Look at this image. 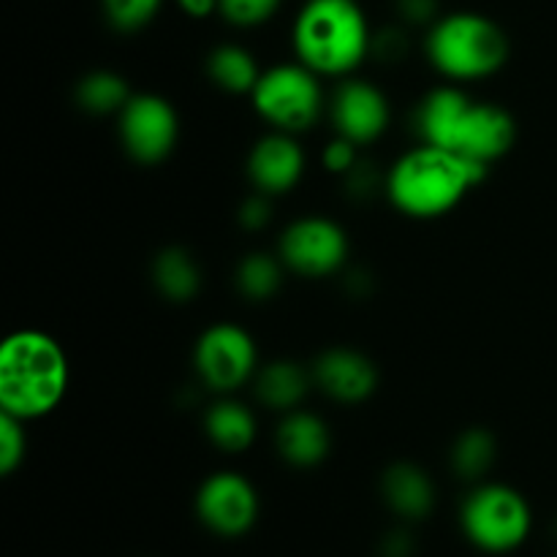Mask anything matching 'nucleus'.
<instances>
[{"instance_id": "obj_1", "label": "nucleus", "mask_w": 557, "mask_h": 557, "mask_svg": "<svg viewBox=\"0 0 557 557\" xmlns=\"http://www.w3.org/2000/svg\"><path fill=\"white\" fill-rule=\"evenodd\" d=\"M417 131L424 145L487 166L504 158L517 141V123L504 107L473 101L457 87H438L419 103Z\"/></svg>"}, {"instance_id": "obj_29", "label": "nucleus", "mask_w": 557, "mask_h": 557, "mask_svg": "<svg viewBox=\"0 0 557 557\" xmlns=\"http://www.w3.org/2000/svg\"><path fill=\"white\" fill-rule=\"evenodd\" d=\"M397 14L408 25H435L438 16V0H397Z\"/></svg>"}, {"instance_id": "obj_4", "label": "nucleus", "mask_w": 557, "mask_h": 557, "mask_svg": "<svg viewBox=\"0 0 557 557\" xmlns=\"http://www.w3.org/2000/svg\"><path fill=\"white\" fill-rule=\"evenodd\" d=\"M373 33L357 0H308L294 22L299 63L315 74L343 76L370 52Z\"/></svg>"}, {"instance_id": "obj_32", "label": "nucleus", "mask_w": 557, "mask_h": 557, "mask_svg": "<svg viewBox=\"0 0 557 557\" xmlns=\"http://www.w3.org/2000/svg\"><path fill=\"white\" fill-rule=\"evenodd\" d=\"M177 3H180V9H183L188 16L205 20V16H210L212 11H218L221 0H177Z\"/></svg>"}, {"instance_id": "obj_7", "label": "nucleus", "mask_w": 557, "mask_h": 557, "mask_svg": "<svg viewBox=\"0 0 557 557\" xmlns=\"http://www.w3.org/2000/svg\"><path fill=\"white\" fill-rule=\"evenodd\" d=\"M253 107L270 125L283 134H297L315 125L324 109V96L308 65H275L264 71L253 87Z\"/></svg>"}, {"instance_id": "obj_28", "label": "nucleus", "mask_w": 557, "mask_h": 557, "mask_svg": "<svg viewBox=\"0 0 557 557\" xmlns=\"http://www.w3.org/2000/svg\"><path fill=\"white\" fill-rule=\"evenodd\" d=\"M359 163L357 158V145L343 136H337L330 147L324 150V166L335 174H348Z\"/></svg>"}, {"instance_id": "obj_19", "label": "nucleus", "mask_w": 557, "mask_h": 557, "mask_svg": "<svg viewBox=\"0 0 557 557\" xmlns=\"http://www.w3.org/2000/svg\"><path fill=\"white\" fill-rule=\"evenodd\" d=\"M152 281L172 302H188L201 288V270L183 248H166L152 261Z\"/></svg>"}, {"instance_id": "obj_2", "label": "nucleus", "mask_w": 557, "mask_h": 557, "mask_svg": "<svg viewBox=\"0 0 557 557\" xmlns=\"http://www.w3.org/2000/svg\"><path fill=\"white\" fill-rule=\"evenodd\" d=\"M69 386V359L44 332H14L0 348V406L5 413L38 419L52 411Z\"/></svg>"}, {"instance_id": "obj_21", "label": "nucleus", "mask_w": 557, "mask_h": 557, "mask_svg": "<svg viewBox=\"0 0 557 557\" xmlns=\"http://www.w3.org/2000/svg\"><path fill=\"white\" fill-rule=\"evenodd\" d=\"M131 98L128 82L114 71H92L76 85V103L90 114L123 112Z\"/></svg>"}, {"instance_id": "obj_6", "label": "nucleus", "mask_w": 557, "mask_h": 557, "mask_svg": "<svg viewBox=\"0 0 557 557\" xmlns=\"http://www.w3.org/2000/svg\"><path fill=\"white\" fill-rule=\"evenodd\" d=\"M460 525L468 542L476 549L490 555H506L528 542L533 515L528 500L515 487L482 484L462 500Z\"/></svg>"}, {"instance_id": "obj_16", "label": "nucleus", "mask_w": 557, "mask_h": 557, "mask_svg": "<svg viewBox=\"0 0 557 557\" xmlns=\"http://www.w3.org/2000/svg\"><path fill=\"white\" fill-rule=\"evenodd\" d=\"M277 451L297 468H313L330 455V428L308 411H288L277 428Z\"/></svg>"}, {"instance_id": "obj_9", "label": "nucleus", "mask_w": 557, "mask_h": 557, "mask_svg": "<svg viewBox=\"0 0 557 557\" xmlns=\"http://www.w3.org/2000/svg\"><path fill=\"white\" fill-rule=\"evenodd\" d=\"M180 120L172 103L161 96H134L120 112V139L131 158L139 163H158L174 150Z\"/></svg>"}, {"instance_id": "obj_31", "label": "nucleus", "mask_w": 557, "mask_h": 557, "mask_svg": "<svg viewBox=\"0 0 557 557\" xmlns=\"http://www.w3.org/2000/svg\"><path fill=\"white\" fill-rule=\"evenodd\" d=\"M413 549H417V544H413V539L408 536L406 531H392L389 536H384V542H381L379 555L381 557H413Z\"/></svg>"}, {"instance_id": "obj_8", "label": "nucleus", "mask_w": 557, "mask_h": 557, "mask_svg": "<svg viewBox=\"0 0 557 557\" xmlns=\"http://www.w3.org/2000/svg\"><path fill=\"white\" fill-rule=\"evenodd\" d=\"M196 515L215 536H245L259 520V495L239 473H212L196 495Z\"/></svg>"}, {"instance_id": "obj_30", "label": "nucleus", "mask_w": 557, "mask_h": 557, "mask_svg": "<svg viewBox=\"0 0 557 557\" xmlns=\"http://www.w3.org/2000/svg\"><path fill=\"white\" fill-rule=\"evenodd\" d=\"M270 215L272 212H270V201H267V194L250 196V199L239 207V223H243L245 228H250V232L264 228L267 223H270Z\"/></svg>"}, {"instance_id": "obj_10", "label": "nucleus", "mask_w": 557, "mask_h": 557, "mask_svg": "<svg viewBox=\"0 0 557 557\" xmlns=\"http://www.w3.org/2000/svg\"><path fill=\"white\" fill-rule=\"evenodd\" d=\"M281 256L288 270H294L297 275H332L346 264V232L326 218H302V221L292 223L283 234Z\"/></svg>"}, {"instance_id": "obj_13", "label": "nucleus", "mask_w": 557, "mask_h": 557, "mask_svg": "<svg viewBox=\"0 0 557 557\" xmlns=\"http://www.w3.org/2000/svg\"><path fill=\"white\" fill-rule=\"evenodd\" d=\"M302 172V147L292 139V134H283V131L256 141L248 158V174L261 194H286L299 183Z\"/></svg>"}, {"instance_id": "obj_22", "label": "nucleus", "mask_w": 557, "mask_h": 557, "mask_svg": "<svg viewBox=\"0 0 557 557\" xmlns=\"http://www.w3.org/2000/svg\"><path fill=\"white\" fill-rule=\"evenodd\" d=\"M283 286V270L270 253H250L237 267V288L253 302L272 299Z\"/></svg>"}, {"instance_id": "obj_20", "label": "nucleus", "mask_w": 557, "mask_h": 557, "mask_svg": "<svg viewBox=\"0 0 557 557\" xmlns=\"http://www.w3.org/2000/svg\"><path fill=\"white\" fill-rule=\"evenodd\" d=\"M207 74L218 87L228 92H253L261 79L256 58L237 44H223V47L212 49L207 58Z\"/></svg>"}, {"instance_id": "obj_27", "label": "nucleus", "mask_w": 557, "mask_h": 557, "mask_svg": "<svg viewBox=\"0 0 557 557\" xmlns=\"http://www.w3.org/2000/svg\"><path fill=\"white\" fill-rule=\"evenodd\" d=\"M370 52H373L375 58L386 60V63H397V60L406 58L408 52L406 30H400V27H384V30L373 36Z\"/></svg>"}, {"instance_id": "obj_26", "label": "nucleus", "mask_w": 557, "mask_h": 557, "mask_svg": "<svg viewBox=\"0 0 557 557\" xmlns=\"http://www.w3.org/2000/svg\"><path fill=\"white\" fill-rule=\"evenodd\" d=\"M25 430H22V419L11 417V413H0V471L3 476L14 473L25 460Z\"/></svg>"}, {"instance_id": "obj_5", "label": "nucleus", "mask_w": 557, "mask_h": 557, "mask_svg": "<svg viewBox=\"0 0 557 557\" xmlns=\"http://www.w3.org/2000/svg\"><path fill=\"white\" fill-rule=\"evenodd\" d=\"M428 58L451 79H482L509 58V38L498 22L473 11L441 16L428 33Z\"/></svg>"}, {"instance_id": "obj_25", "label": "nucleus", "mask_w": 557, "mask_h": 557, "mask_svg": "<svg viewBox=\"0 0 557 557\" xmlns=\"http://www.w3.org/2000/svg\"><path fill=\"white\" fill-rule=\"evenodd\" d=\"M283 0H221L218 11L223 20L237 27H256L270 22L277 14Z\"/></svg>"}, {"instance_id": "obj_23", "label": "nucleus", "mask_w": 557, "mask_h": 557, "mask_svg": "<svg viewBox=\"0 0 557 557\" xmlns=\"http://www.w3.org/2000/svg\"><path fill=\"white\" fill-rule=\"evenodd\" d=\"M495 462V438L487 430H468L457 438L455 449H451V468L460 473L462 479L473 482V479H482L484 473L493 468Z\"/></svg>"}, {"instance_id": "obj_14", "label": "nucleus", "mask_w": 557, "mask_h": 557, "mask_svg": "<svg viewBox=\"0 0 557 557\" xmlns=\"http://www.w3.org/2000/svg\"><path fill=\"white\" fill-rule=\"evenodd\" d=\"M313 379L337 403L368 400L379 384L375 364L351 348H332L321 354L313 368Z\"/></svg>"}, {"instance_id": "obj_17", "label": "nucleus", "mask_w": 557, "mask_h": 557, "mask_svg": "<svg viewBox=\"0 0 557 557\" xmlns=\"http://www.w3.org/2000/svg\"><path fill=\"white\" fill-rule=\"evenodd\" d=\"M310 375L292 359L270 362L256 379V397L272 411H297L299 403L308 397Z\"/></svg>"}, {"instance_id": "obj_15", "label": "nucleus", "mask_w": 557, "mask_h": 557, "mask_svg": "<svg viewBox=\"0 0 557 557\" xmlns=\"http://www.w3.org/2000/svg\"><path fill=\"white\" fill-rule=\"evenodd\" d=\"M381 495L386 506L403 520H424L435 506V487L428 473L411 462L386 468L381 479Z\"/></svg>"}, {"instance_id": "obj_24", "label": "nucleus", "mask_w": 557, "mask_h": 557, "mask_svg": "<svg viewBox=\"0 0 557 557\" xmlns=\"http://www.w3.org/2000/svg\"><path fill=\"white\" fill-rule=\"evenodd\" d=\"M161 3L163 0H101L107 20L117 30L125 33L141 30L145 25H150L158 11H161Z\"/></svg>"}, {"instance_id": "obj_11", "label": "nucleus", "mask_w": 557, "mask_h": 557, "mask_svg": "<svg viewBox=\"0 0 557 557\" xmlns=\"http://www.w3.org/2000/svg\"><path fill=\"white\" fill-rule=\"evenodd\" d=\"M256 346L234 324L210 326L196 343V370L210 389L232 392L253 375Z\"/></svg>"}, {"instance_id": "obj_12", "label": "nucleus", "mask_w": 557, "mask_h": 557, "mask_svg": "<svg viewBox=\"0 0 557 557\" xmlns=\"http://www.w3.org/2000/svg\"><path fill=\"white\" fill-rule=\"evenodd\" d=\"M332 123L337 136L354 145H368L389 125V101L370 82L348 79L332 96Z\"/></svg>"}, {"instance_id": "obj_3", "label": "nucleus", "mask_w": 557, "mask_h": 557, "mask_svg": "<svg viewBox=\"0 0 557 557\" xmlns=\"http://www.w3.org/2000/svg\"><path fill=\"white\" fill-rule=\"evenodd\" d=\"M490 166L455 156L441 147L422 145L392 166L389 199L411 218H438L455 210L473 185L484 183Z\"/></svg>"}, {"instance_id": "obj_18", "label": "nucleus", "mask_w": 557, "mask_h": 557, "mask_svg": "<svg viewBox=\"0 0 557 557\" xmlns=\"http://www.w3.org/2000/svg\"><path fill=\"white\" fill-rule=\"evenodd\" d=\"M207 438L226 455H239L256 438V419L245 406L234 400L215 403L205 417Z\"/></svg>"}]
</instances>
